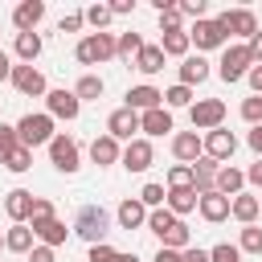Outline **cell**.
<instances>
[{"mask_svg":"<svg viewBox=\"0 0 262 262\" xmlns=\"http://www.w3.org/2000/svg\"><path fill=\"white\" fill-rule=\"evenodd\" d=\"M74 233H78L82 242L98 246V242L111 233V217H106V209H98V205H82L78 217H74Z\"/></svg>","mask_w":262,"mask_h":262,"instance_id":"6da1fadb","label":"cell"},{"mask_svg":"<svg viewBox=\"0 0 262 262\" xmlns=\"http://www.w3.org/2000/svg\"><path fill=\"white\" fill-rule=\"evenodd\" d=\"M250 66H254V57H250V45L246 41H237V45H225V53H221V66H217V74H221V82H242L246 74H250Z\"/></svg>","mask_w":262,"mask_h":262,"instance_id":"7a4b0ae2","label":"cell"},{"mask_svg":"<svg viewBox=\"0 0 262 262\" xmlns=\"http://www.w3.org/2000/svg\"><path fill=\"white\" fill-rule=\"evenodd\" d=\"M74 57H78L82 66H98V61L115 57V37H111V33H90V37H82V41H78Z\"/></svg>","mask_w":262,"mask_h":262,"instance_id":"3957f363","label":"cell"},{"mask_svg":"<svg viewBox=\"0 0 262 262\" xmlns=\"http://www.w3.org/2000/svg\"><path fill=\"white\" fill-rule=\"evenodd\" d=\"M16 135H20V143L33 151V147H41V143H49V139H53V119H49V115H33V111H29V115L16 123Z\"/></svg>","mask_w":262,"mask_h":262,"instance_id":"277c9868","label":"cell"},{"mask_svg":"<svg viewBox=\"0 0 262 262\" xmlns=\"http://www.w3.org/2000/svg\"><path fill=\"white\" fill-rule=\"evenodd\" d=\"M188 119H192L196 131H217L225 123V102L221 98H201V102L188 106Z\"/></svg>","mask_w":262,"mask_h":262,"instance_id":"5b68a950","label":"cell"},{"mask_svg":"<svg viewBox=\"0 0 262 262\" xmlns=\"http://www.w3.org/2000/svg\"><path fill=\"white\" fill-rule=\"evenodd\" d=\"M49 160H53V168L57 172H78V160H82V151H78V139L74 135H53L49 139Z\"/></svg>","mask_w":262,"mask_h":262,"instance_id":"8992f818","label":"cell"},{"mask_svg":"<svg viewBox=\"0 0 262 262\" xmlns=\"http://www.w3.org/2000/svg\"><path fill=\"white\" fill-rule=\"evenodd\" d=\"M8 82H12V86L25 94V98H45V94H49V86H45V74H41L37 66H12Z\"/></svg>","mask_w":262,"mask_h":262,"instance_id":"52a82bcc","label":"cell"},{"mask_svg":"<svg viewBox=\"0 0 262 262\" xmlns=\"http://www.w3.org/2000/svg\"><path fill=\"white\" fill-rule=\"evenodd\" d=\"M217 25H221V33L229 37H254L258 33V20H254V12L250 8H225L221 16H217Z\"/></svg>","mask_w":262,"mask_h":262,"instance_id":"ba28073f","label":"cell"},{"mask_svg":"<svg viewBox=\"0 0 262 262\" xmlns=\"http://www.w3.org/2000/svg\"><path fill=\"white\" fill-rule=\"evenodd\" d=\"M135 131H139V115L131 111V106H119V111H111V119H106V135L111 139H135Z\"/></svg>","mask_w":262,"mask_h":262,"instance_id":"9c48e42d","label":"cell"},{"mask_svg":"<svg viewBox=\"0 0 262 262\" xmlns=\"http://www.w3.org/2000/svg\"><path fill=\"white\" fill-rule=\"evenodd\" d=\"M201 147H205V156L209 160H229L233 151H237V139H233V131H225V127H217V131H209L205 139H201Z\"/></svg>","mask_w":262,"mask_h":262,"instance_id":"30bf717a","label":"cell"},{"mask_svg":"<svg viewBox=\"0 0 262 262\" xmlns=\"http://www.w3.org/2000/svg\"><path fill=\"white\" fill-rule=\"evenodd\" d=\"M188 41H192L196 49H221V45H225L229 37L221 33V25H217V20H209V16H205V20H196V25H192Z\"/></svg>","mask_w":262,"mask_h":262,"instance_id":"8fae6325","label":"cell"},{"mask_svg":"<svg viewBox=\"0 0 262 262\" xmlns=\"http://www.w3.org/2000/svg\"><path fill=\"white\" fill-rule=\"evenodd\" d=\"M119 160H123V168H127V172H147V168H151V160H156V151H151V143H147V139H131V143L123 147V156H119Z\"/></svg>","mask_w":262,"mask_h":262,"instance_id":"7c38bea8","label":"cell"},{"mask_svg":"<svg viewBox=\"0 0 262 262\" xmlns=\"http://www.w3.org/2000/svg\"><path fill=\"white\" fill-rule=\"evenodd\" d=\"M45 102H49V119H78V111H82V102L74 98V90H49L45 94Z\"/></svg>","mask_w":262,"mask_h":262,"instance_id":"4fadbf2b","label":"cell"},{"mask_svg":"<svg viewBox=\"0 0 262 262\" xmlns=\"http://www.w3.org/2000/svg\"><path fill=\"white\" fill-rule=\"evenodd\" d=\"M192 168V188H196V196H205V192H217V160H209V156H201L196 164H188Z\"/></svg>","mask_w":262,"mask_h":262,"instance_id":"5bb4252c","label":"cell"},{"mask_svg":"<svg viewBox=\"0 0 262 262\" xmlns=\"http://www.w3.org/2000/svg\"><path fill=\"white\" fill-rule=\"evenodd\" d=\"M41 20H45V4H41V0H25V4L12 8V25H16L20 33H37Z\"/></svg>","mask_w":262,"mask_h":262,"instance_id":"9a60e30c","label":"cell"},{"mask_svg":"<svg viewBox=\"0 0 262 262\" xmlns=\"http://www.w3.org/2000/svg\"><path fill=\"white\" fill-rule=\"evenodd\" d=\"M172 156H176L180 164H196V160L205 156L201 135H196V131H180V135H172Z\"/></svg>","mask_w":262,"mask_h":262,"instance_id":"2e32d148","label":"cell"},{"mask_svg":"<svg viewBox=\"0 0 262 262\" xmlns=\"http://www.w3.org/2000/svg\"><path fill=\"white\" fill-rule=\"evenodd\" d=\"M33 192L29 188H12L8 196H4V209H8V217H12V225H25L29 217H33Z\"/></svg>","mask_w":262,"mask_h":262,"instance_id":"e0dca14e","label":"cell"},{"mask_svg":"<svg viewBox=\"0 0 262 262\" xmlns=\"http://www.w3.org/2000/svg\"><path fill=\"white\" fill-rule=\"evenodd\" d=\"M127 106H131L135 115L156 111V106H164V90H156V86H131V90H127Z\"/></svg>","mask_w":262,"mask_h":262,"instance_id":"ac0fdd59","label":"cell"},{"mask_svg":"<svg viewBox=\"0 0 262 262\" xmlns=\"http://www.w3.org/2000/svg\"><path fill=\"white\" fill-rule=\"evenodd\" d=\"M196 209H201V217H205L209 225H221V221L229 217V196H221V192H205V196L196 201Z\"/></svg>","mask_w":262,"mask_h":262,"instance_id":"d6986e66","label":"cell"},{"mask_svg":"<svg viewBox=\"0 0 262 262\" xmlns=\"http://www.w3.org/2000/svg\"><path fill=\"white\" fill-rule=\"evenodd\" d=\"M139 131H147V135H164V131H172V111H168V106L143 111V115H139Z\"/></svg>","mask_w":262,"mask_h":262,"instance_id":"ffe728a7","label":"cell"},{"mask_svg":"<svg viewBox=\"0 0 262 262\" xmlns=\"http://www.w3.org/2000/svg\"><path fill=\"white\" fill-rule=\"evenodd\" d=\"M123 156V147H119V139H111V135H98L94 143H90V160L98 164V168H106V164H115Z\"/></svg>","mask_w":262,"mask_h":262,"instance_id":"44dd1931","label":"cell"},{"mask_svg":"<svg viewBox=\"0 0 262 262\" xmlns=\"http://www.w3.org/2000/svg\"><path fill=\"white\" fill-rule=\"evenodd\" d=\"M258 213H262V205H258V196H250V192H237V196L229 201V217H237L242 225H254Z\"/></svg>","mask_w":262,"mask_h":262,"instance_id":"7402d4cb","label":"cell"},{"mask_svg":"<svg viewBox=\"0 0 262 262\" xmlns=\"http://www.w3.org/2000/svg\"><path fill=\"white\" fill-rule=\"evenodd\" d=\"M205 78H209V61H205L201 53H196V57H184V66H180V86L192 90V86L205 82Z\"/></svg>","mask_w":262,"mask_h":262,"instance_id":"603a6c76","label":"cell"},{"mask_svg":"<svg viewBox=\"0 0 262 262\" xmlns=\"http://www.w3.org/2000/svg\"><path fill=\"white\" fill-rule=\"evenodd\" d=\"M242 184H246V172H237L233 164L217 168V192H221V196H237V192H242Z\"/></svg>","mask_w":262,"mask_h":262,"instance_id":"cb8c5ba5","label":"cell"},{"mask_svg":"<svg viewBox=\"0 0 262 262\" xmlns=\"http://www.w3.org/2000/svg\"><path fill=\"white\" fill-rule=\"evenodd\" d=\"M176 225H180V217H176V213H168V209H151V213H147V229H151L160 242H164Z\"/></svg>","mask_w":262,"mask_h":262,"instance_id":"d4e9b609","label":"cell"},{"mask_svg":"<svg viewBox=\"0 0 262 262\" xmlns=\"http://www.w3.org/2000/svg\"><path fill=\"white\" fill-rule=\"evenodd\" d=\"M29 229H33V237H41V242H45L49 250L66 242V225H61L57 217H49V221H41V225H29Z\"/></svg>","mask_w":262,"mask_h":262,"instance_id":"484cf974","label":"cell"},{"mask_svg":"<svg viewBox=\"0 0 262 262\" xmlns=\"http://www.w3.org/2000/svg\"><path fill=\"white\" fill-rule=\"evenodd\" d=\"M188 45H192V41H188V33H184V29H180V33H164V37H160V53H164V57H188Z\"/></svg>","mask_w":262,"mask_h":262,"instance_id":"4316f807","label":"cell"},{"mask_svg":"<svg viewBox=\"0 0 262 262\" xmlns=\"http://www.w3.org/2000/svg\"><path fill=\"white\" fill-rule=\"evenodd\" d=\"M16 57L25 66H33L41 57V33H16Z\"/></svg>","mask_w":262,"mask_h":262,"instance_id":"83f0119b","label":"cell"},{"mask_svg":"<svg viewBox=\"0 0 262 262\" xmlns=\"http://www.w3.org/2000/svg\"><path fill=\"white\" fill-rule=\"evenodd\" d=\"M131 66H135L139 74H160V70H164V53H160V45H143L139 57H135Z\"/></svg>","mask_w":262,"mask_h":262,"instance_id":"f1b7e54d","label":"cell"},{"mask_svg":"<svg viewBox=\"0 0 262 262\" xmlns=\"http://www.w3.org/2000/svg\"><path fill=\"white\" fill-rule=\"evenodd\" d=\"M119 225H123V229H139V225H147V209H143L139 201H123V205H119Z\"/></svg>","mask_w":262,"mask_h":262,"instance_id":"f546056e","label":"cell"},{"mask_svg":"<svg viewBox=\"0 0 262 262\" xmlns=\"http://www.w3.org/2000/svg\"><path fill=\"white\" fill-rule=\"evenodd\" d=\"M4 250H12V254H29V250H33V229H29V225H12V229L4 233Z\"/></svg>","mask_w":262,"mask_h":262,"instance_id":"4dcf8cb0","label":"cell"},{"mask_svg":"<svg viewBox=\"0 0 262 262\" xmlns=\"http://www.w3.org/2000/svg\"><path fill=\"white\" fill-rule=\"evenodd\" d=\"M196 201H201V196H196V188L168 192V213H176V217H180V213H192V209H196Z\"/></svg>","mask_w":262,"mask_h":262,"instance_id":"1f68e13d","label":"cell"},{"mask_svg":"<svg viewBox=\"0 0 262 262\" xmlns=\"http://www.w3.org/2000/svg\"><path fill=\"white\" fill-rule=\"evenodd\" d=\"M139 49H143V37H139V33H119V41H115V57L135 61V57H139Z\"/></svg>","mask_w":262,"mask_h":262,"instance_id":"d6a6232c","label":"cell"},{"mask_svg":"<svg viewBox=\"0 0 262 262\" xmlns=\"http://www.w3.org/2000/svg\"><path fill=\"white\" fill-rule=\"evenodd\" d=\"M102 90H106V86H102L98 74H82L78 86H74V98H78V102H82V98H102Z\"/></svg>","mask_w":262,"mask_h":262,"instance_id":"836d02e7","label":"cell"},{"mask_svg":"<svg viewBox=\"0 0 262 262\" xmlns=\"http://www.w3.org/2000/svg\"><path fill=\"white\" fill-rule=\"evenodd\" d=\"M16 147H25L20 135H16V127H4V123H0V164H8V160L16 156Z\"/></svg>","mask_w":262,"mask_h":262,"instance_id":"e575fe53","label":"cell"},{"mask_svg":"<svg viewBox=\"0 0 262 262\" xmlns=\"http://www.w3.org/2000/svg\"><path fill=\"white\" fill-rule=\"evenodd\" d=\"M90 262H139V258L123 254V250H111L106 242H98V246H90Z\"/></svg>","mask_w":262,"mask_h":262,"instance_id":"d590c367","label":"cell"},{"mask_svg":"<svg viewBox=\"0 0 262 262\" xmlns=\"http://www.w3.org/2000/svg\"><path fill=\"white\" fill-rule=\"evenodd\" d=\"M180 188H192V168L188 164L168 168V192H180Z\"/></svg>","mask_w":262,"mask_h":262,"instance_id":"8d00e7d4","label":"cell"},{"mask_svg":"<svg viewBox=\"0 0 262 262\" xmlns=\"http://www.w3.org/2000/svg\"><path fill=\"white\" fill-rule=\"evenodd\" d=\"M237 250H242V254H262V229H258V225H246Z\"/></svg>","mask_w":262,"mask_h":262,"instance_id":"74e56055","label":"cell"},{"mask_svg":"<svg viewBox=\"0 0 262 262\" xmlns=\"http://www.w3.org/2000/svg\"><path fill=\"white\" fill-rule=\"evenodd\" d=\"M82 16H86V20H90V25H94V29L102 33V29L111 25V4H90V8L82 12Z\"/></svg>","mask_w":262,"mask_h":262,"instance_id":"f35d334b","label":"cell"},{"mask_svg":"<svg viewBox=\"0 0 262 262\" xmlns=\"http://www.w3.org/2000/svg\"><path fill=\"white\" fill-rule=\"evenodd\" d=\"M164 102H168V106H192V90L176 82V86H168V90H164Z\"/></svg>","mask_w":262,"mask_h":262,"instance_id":"ab89813d","label":"cell"},{"mask_svg":"<svg viewBox=\"0 0 262 262\" xmlns=\"http://www.w3.org/2000/svg\"><path fill=\"white\" fill-rule=\"evenodd\" d=\"M164 196H168V192H164V184H143L139 205H143V209H160V205H164Z\"/></svg>","mask_w":262,"mask_h":262,"instance_id":"60d3db41","label":"cell"},{"mask_svg":"<svg viewBox=\"0 0 262 262\" xmlns=\"http://www.w3.org/2000/svg\"><path fill=\"white\" fill-rule=\"evenodd\" d=\"M242 119H246L250 127H258V123H262V94H250V98L242 102Z\"/></svg>","mask_w":262,"mask_h":262,"instance_id":"b9f144b4","label":"cell"},{"mask_svg":"<svg viewBox=\"0 0 262 262\" xmlns=\"http://www.w3.org/2000/svg\"><path fill=\"white\" fill-rule=\"evenodd\" d=\"M49 217H57V209H53V201H45V196H37V201H33V217H29V225H41V221H49Z\"/></svg>","mask_w":262,"mask_h":262,"instance_id":"7bdbcfd3","label":"cell"},{"mask_svg":"<svg viewBox=\"0 0 262 262\" xmlns=\"http://www.w3.org/2000/svg\"><path fill=\"white\" fill-rule=\"evenodd\" d=\"M209 262H242V250H237V246H229V242H221V246H213V250H209Z\"/></svg>","mask_w":262,"mask_h":262,"instance_id":"ee69618b","label":"cell"},{"mask_svg":"<svg viewBox=\"0 0 262 262\" xmlns=\"http://www.w3.org/2000/svg\"><path fill=\"white\" fill-rule=\"evenodd\" d=\"M160 29H164V33H180V8H176V4L160 8Z\"/></svg>","mask_w":262,"mask_h":262,"instance_id":"f6af8a7d","label":"cell"},{"mask_svg":"<svg viewBox=\"0 0 262 262\" xmlns=\"http://www.w3.org/2000/svg\"><path fill=\"white\" fill-rule=\"evenodd\" d=\"M4 168H8V172H29V168H33V151H29V147H16V156H12Z\"/></svg>","mask_w":262,"mask_h":262,"instance_id":"bcb514c9","label":"cell"},{"mask_svg":"<svg viewBox=\"0 0 262 262\" xmlns=\"http://www.w3.org/2000/svg\"><path fill=\"white\" fill-rule=\"evenodd\" d=\"M86 25V16L82 12H70V16H61V25H57V33H78Z\"/></svg>","mask_w":262,"mask_h":262,"instance_id":"7dc6e473","label":"cell"},{"mask_svg":"<svg viewBox=\"0 0 262 262\" xmlns=\"http://www.w3.org/2000/svg\"><path fill=\"white\" fill-rule=\"evenodd\" d=\"M180 16H192V20H205V0H188V4H180Z\"/></svg>","mask_w":262,"mask_h":262,"instance_id":"c3c4849f","label":"cell"},{"mask_svg":"<svg viewBox=\"0 0 262 262\" xmlns=\"http://www.w3.org/2000/svg\"><path fill=\"white\" fill-rule=\"evenodd\" d=\"M180 262H209V250H201V246H188V250H180Z\"/></svg>","mask_w":262,"mask_h":262,"instance_id":"681fc988","label":"cell"},{"mask_svg":"<svg viewBox=\"0 0 262 262\" xmlns=\"http://www.w3.org/2000/svg\"><path fill=\"white\" fill-rule=\"evenodd\" d=\"M246 45H250V57H254V66H262V29H258V33H254Z\"/></svg>","mask_w":262,"mask_h":262,"instance_id":"f907efd6","label":"cell"},{"mask_svg":"<svg viewBox=\"0 0 262 262\" xmlns=\"http://www.w3.org/2000/svg\"><path fill=\"white\" fill-rule=\"evenodd\" d=\"M29 262H53V250L49 246H33L29 250Z\"/></svg>","mask_w":262,"mask_h":262,"instance_id":"816d5d0a","label":"cell"},{"mask_svg":"<svg viewBox=\"0 0 262 262\" xmlns=\"http://www.w3.org/2000/svg\"><path fill=\"white\" fill-rule=\"evenodd\" d=\"M250 86H254V94H262V66H250Z\"/></svg>","mask_w":262,"mask_h":262,"instance_id":"f5cc1de1","label":"cell"},{"mask_svg":"<svg viewBox=\"0 0 262 262\" xmlns=\"http://www.w3.org/2000/svg\"><path fill=\"white\" fill-rule=\"evenodd\" d=\"M250 147H254V156L262 160V123H258V127L250 131Z\"/></svg>","mask_w":262,"mask_h":262,"instance_id":"db71d44e","label":"cell"},{"mask_svg":"<svg viewBox=\"0 0 262 262\" xmlns=\"http://www.w3.org/2000/svg\"><path fill=\"white\" fill-rule=\"evenodd\" d=\"M246 180H250V184H258V188H262V160H258V164H250V172H246Z\"/></svg>","mask_w":262,"mask_h":262,"instance_id":"11a10c76","label":"cell"},{"mask_svg":"<svg viewBox=\"0 0 262 262\" xmlns=\"http://www.w3.org/2000/svg\"><path fill=\"white\" fill-rule=\"evenodd\" d=\"M156 262H180V250H164V246H160V254H156Z\"/></svg>","mask_w":262,"mask_h":262,"instance_id":"9f6ffc18","label":"cell"},{"mask_svg":"<svg viewBox=\"0 0 262 262\" xmlns=\"http://www.w3.org/2000/svg\"><path fill=\"white\" fill-rule=\"evenodd\" d=\"M123 12H131V0H115L111 4V16H123Z\"/></svg>","mask_w":262,"mask_h":262,"instance_id":"6f0895ef","label":"cell"},{"mask_svg":"<svg viewBox=\"0 0 262 262\" xmlns=\"http://www.w3.org/2000/svg\"><path fill=\"white\" fill-rule=\"evenodd\" d=\"M8 74H12V61H8V53H4V49H0V82H4V78H8Z\"/></svg>","mask_w":262,"mask_h":262,"instance_id":"680465c9","label":"cell"},{"mask_svg":"<svg viewBox=\"0 0 262 262\" xmlns=\"http://www.w3.org/2000/svg\"><path fill=\"white\" fill-rule=\"evenodd\" d=\"M0 246H4V237H0Z\"/></svg>","mask_w":262,"mask_h":262,"instance_id":"91938a15","label":"cell"},{"mask_svg":"<svg viewBox=\"0 0 262 262\" xmlns=\"http://www.w3.org/2000/svg\"><path fill=\"white\" fill-rule=\"evenodd\" d=\"M258 205H262V201H258Z\"/></svg>","mask_w":262,"mask_h":262,"instance_id":"94428289","label":"cell"}]
</instances>
